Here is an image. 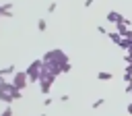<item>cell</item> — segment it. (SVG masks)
I'll return each instance as SVG.
<instances>
[{
	"label": "cell",
	"instance_id": "3957f363",
	"mask_svg": "<svg viewBox=\"0 0 132 116\" xmlns=\"http://www.w3.org/2000/svg\"><path fill=\"white\" fill-rule=\"evenodd\" d=\"M12 85L14 87H19L21 91L29 85V77H27V72H14L12 75Z\"/></svg>",
	"mask_w": 132,
	"mask_h": 116
},
{
	"label": "cell",
	"instance_id": "6da1fadb",
	"mask_svg": "<svg viewBox=\"0 0 132 116\" xmlns=\"http://www.w3.org/2000/svg\"><path fill=\"white\" fill-rule=\"evenodd\" d=\"M43 66H41V75H52L54 79L58 75H66L72 70L70 66V60H68V54L60 48H54V50H47L43 56Z\"/></svg>",
	"mask_w": 132,
	"mask_h": 116
},
{
	"label": "cell",
	"instance_id": "9a60e30c",
	"mask_svg": "<svg viewBox=\"0 0 132 116\" xmlns=\"http://www.w3.org/2000/svg\"><path fill=\"white\" fill-rule=\"evenodd\" d=\"M124 62H126V64H132V52H126V56H124Z\"/></svg>",
	"mask_w": 132,
	"mask_h": 116
},
{
	"label": "cell",
	"instance_id": "30bf717a",
	"mask_svg": "<svg viewBox=\"0 0 132 116\" xmlns=\"http://www.w3.org/2000/svg\"><path fill=\"white\" fill-rule=\"evenodd\" d=\"M103 104H105V99H103V97H99V99H95V102L91 104V108H93V110H99V106H103Z\"/></svg>",
	"mask_w": 132,
	"mask_h": 116
},
{
	"label": "cell",
	"instance_id": "8fae6325",
	"mask_svg": "<svg viewBox=\"0 0 132 116\" xmlns=\"http://www.w3.org/2000/svg\"><path fill=\"white\" fill-rule=\"evenodd\" d=\"M37 29H39V31H45V29H47V23H45V19H39V21H37Z\"/></svg>",
	"mask_w": 132,
	"mask_h": 116
},
{
	"label": "cell",
	"instance_id": "ba28073f",
	"mask_svg": "<svg viewBox=\"0 0 132 116\" xmlns=\"http://www.w3.org/2000/svg\"><path fill=\"white\" fill-rule=\"evenodd\" d=\"M107 37H109L116 46H120V41H122V35H120L118 31H107Z\"/></svg>",
	"mask_w": 132,
	"mask_h": 116
},
{
	"label": "cell",
	"instance_id": "7c38bea8",
	"mask_svg": "<svg viewBox=\"0 0 132 116\" xmlns=\"http://www.w3.org/2000/svg\"><path fill=\"white\" fill-rule=\"evenodd\" d=\"M12 8V4L10 2H4V4H0V12H4V10H10Z\"/></svg>",
	"mask_w": 132,
	"mask_h": 116
},
{
	"label": "cell",
	"instance_id": "e0dca14e",
	"mask_svg": "<svg viewBox=\"0 0 132 116\" xmlns=\"http://www.w3.org/2000/svg\"><path fill=\"white\" fill-rule=\"evenodd\" d=\"M97 31H99V33H101V35H107V29H105V27H103V25H97Z\"/></svg>",
	"mask_w": 132,
	"mask_h": 116
},
{
	"label": "cell",
	"instance_id": "d6986e66",
	"mask_svg": "<svg viewBox=\"0 0 132 116\" xmlns=\"http://www.w3.org/2000/svg\"><path fill=\"white\" fill-rule=\"evenodd\" d=\"M93 4H95V0H85V4H82V6H85V8H91Z\"/></svg>",
	"mask_w": 132,
	"mask_h": 116
},
{
	"label": "cell",
	"instance_id": "44dd1931",
	"mask_svg": "<svg viewBox=\"0 0 132 116\" xmlns=\"http://www.w3.org/2000/svg\"><path fill=\"white\" fill-rule=\"evenodd\" d=\"M124 93H130V95H132V83H126V91H124Z\"/></svg>",
	"mask_w": 132,
	"mask_h": 116
},
{
	"label": "cell",
	"instance_id": "52a82bcc",
	"mask_svg": "<svg viewBox=\"0 0 132 116\" xmlns=\"http://www.w3.org/2000/svg\"><path fill=\"white\" fill-rule=\"evenodd\" d=\"M0 99H2V104H4V106H10V104L14 102V97H12L8 91H0Z\"/></svg>",
	"mask_w": 132,
	"mask_h": 116
},
{
	"label": "cell",
	"instance_id": "5bb4252c",
	"mask_svg": "<svg viewBox=\"0 0 132 116\" xmlns=\"http://www.w3.org/2000/svg\"><path fill=\"white\" fill-rule=\"evenodd\" d=\"M0 15H2L4 19H12V17H14V12H12V10H4V12H0Z\"/></svg>",
	"mask_w": 132,
	"mask_h": 116
},
{
	"label": "cell",
	"instance_id": "2e32d148",
	"mask_svg": "<svg viewBox=\"0 0 132 116\" xmlns=\"http://www.w3.org/2000/svg\"><path fill=\"white\" fill-rule=\"evenodd\" d=\"M56 8H58V4H56V2H50V6H47V12H56Z\"/></svg>",
	"mask_w": 132,
	"mask_h": 116
},
{
	"label": "cell",
	"instance_id": "9c48e42d",
	"mask_svg": "<svg viewBox=\"0 0 132 116\" xmlns=\"http://www.w3.org/2000/svg\"><path fill=\"white\" fill-rule=\"evenodd\" d=\"M97 79H99V81H111L113 75H111L109 70H99V72H97Z\"/></svg>",
	"mask_w": 132,
	"mask_h": 116
},
{
	"label": "cell",
	"instance_id": "4fadbf2b",
	"mask_svg": "<svg viewBox=\"0 0 132 116\" xmlns=\"http://www.w3.org/2000/svg\"><path fill=\"white\" fill-rule=\"evenodd\" d=\"M0 116H12V108H10V106H6V108L2 110V114H0Z\"/></svg>",
	"mask_w": 132,
	"mask_h": 116
},
{
	"label": "cell",
	"instance_id": "d4e9b609",
	"mask_svg": "<svg viewBox=\"0 0 132 116\" xmlns=\"http://www.w3.org/2000/svg\"><path fill=\"white\" fill-rule=\"evenodd\" d=\"M128 116H130V114H128Z\"/></svg>",
	"mask_w": 132,
	"mask_h": 116
},
{
	"label": "cell",
	"instance_id": "ffe728a7",
	"mask_svg": "<svg viewBox=\"0 0 132 116\" xmlns=\"http://www.w3.org/2000/svg\"><path fill=\"white\" fill-rule=\"evenodd\" d=\"M52 102H54V99H52V97H50V95H47V97H45V99H43V106H52Z\"/></svg>",
	"mask_w": 132,
	"mask_h": 116
},
{
	"label": "cell",
	"instance_id": "5b68a950",
	"mask_svg": "<svg viewBox=\"0 0 132 116\" xmlns=\"http://www.w3.org/2000/svg\"><path fill=\"white\" fill-rule=\"evenodd\" d=\"M122 21H124V17L118 10H109L107 12V23H122Z\"/></svg>",
	"mask_w": 132,
	"mask_h": 116
},
{
	"label": "cell",
	"instance_id": "7402d4cb",
	"mask_svg": "<svg viewBox=\"0 0 132 116\" xmlns=\"http://www.w3.org/2000/svg\"><path fill=\"white\" fill-rule=\"evenodd\" d=\"M126 112H128V114H130V116H132V102H130V104H128V106H126Z\"/></svg>",
	"mask_w": 132,
	"mask_h": 116
},
{
	"label": "cell",
	"instance_id": "8992f818",
	"mask_svg": "<svg viewBox=\"0 0 132 116\" xmlns=\"http://www.w3.org/2000/svg\"><path fill=\"white\" fill-rule=\"evenodd\" d=\"M14 72H16V66H14V64H6V66H2V68H0V75H2V77L14 75Z\"/></svg>",
	"mask_w": 132,
	"mask_h": 116
},
{
	"label": "cell",
	"instance_id": "7a4b0ae2",
	"mask_svg": "<svg viewBox=\"0 0 132 116\" xmlns=\"http://www.w3.org/2000/svg\"><path fill=\"white\" fill-rule=\"evenodd\" d=\"M41 66H43V60L41 58H37V60H33L29 64V68L25 70L27 77H29V83H39V79H41Z\"/></svg>",
	"mask_w": 132,
	"mask_h": 116
},
{
	"label": "cell",
	"instance_id": "603a6c76",
	"mask_svg": "<svg viewBox=\"0 0 132 116\" xmlns=\"http://www.w3.org/2000/svg\"><path fill=\"white\" fill-rule=\"evenodd\" d=\"M126 72H128V75H132V64H126Z\"/></svg>",
	"mask_w": 132,
	"mask_h": 116
},
{
	"label": "cell",
	"instance_id": "cb8c5ba5",
	"mask_svg": "<svg viewBox=\"0 0 132 116\" xmlns=\"http://www.w3.org/2000/svg\"><path fill=\"white\" fill-rule=\"evenodd\" d=\"M41 116H47V114H41Z\"/></svg>",
	"mask_w": 132,
	"mask_h": 116
},
{
	"label": "cell",
	"instance_id": "ac0fdd59",
	"mask_svg": "<svg viewBox=\"0 0 132 116\" xmlns=\"http://www.w3.org/2000/svg\"><path fill=\"white\" fill-rule=\"evenodd\" d=\"M68 99H70V95H68V93H62V95H60V102H64V104H66Z\"/></svg>",
	"mask_w": 132,
	"mask_h": 116
},
{
	"label": "cell",
	"instance_id": "277c9868",
	"mask_svg": "<svg viewBox=\"0 0 132 116\" xmlns=\"http://www.w3.org/2000/svg\"><path fill=\"white\" fill-rule=\"evenodd\" d=\"M130 25H132V23H130V21H128V19H124V21H122V23H116V31H118V33H120V35H122V37H126V35H128V31H130V29H132V27H130Z\"/></svg>",
	"mask_w": 132,
	"mask_h": 116
}]
</instances>
